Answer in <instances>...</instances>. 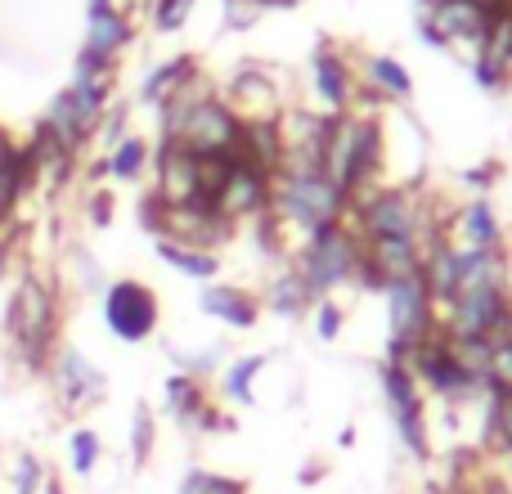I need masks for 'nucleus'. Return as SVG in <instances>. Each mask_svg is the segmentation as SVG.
<instances>
[{
	"label": "nucleus",
	"mask_w": 512,
	"mask_h": 494,
	"mask_svg": "<svg viewBox=\"0 0 512 494\" xmlns=\"http://www.w3.org/2000/svg\"><path fill=\"white\" fill-rule=\"evenodd\" d=\"M346 225L360 239H414L427 247L445 230V216L436 212L432 194L423 185H391L387 180L364 198H355Z\"/></svg>",
	"instance_id": "nucleus-2"
},
{
	"label": "nucleus",
	"mask_w": 512,
	"mask_h": 494,
	"mask_svg": "<svg viewBox=\"0 0 512 494\" xmlns=\"http://www.w3.org/2000/svg\"><path fill=\"white\" fill-rule=\"evenodd\" d=\"M495 14H499L495 0H418L414 27L427 50L459 54L463 63H472V54H477L481 36L490 32Z\"/></svg>",
	"instance_id": "nucleus-6"
},
{
	"label": "nucleus",
	"mask_w": 512,
	"mask_h": 494,
	"mask_svg": "<svg viewBox=\"0 0 512 494\" xmlns=\"http://www.w3.org/2000/svg\"><path fill=\"white\" fill-rule=\"evenodd\" d=\"M140 225L162 243H180V247H198V252H216L234 243V225L225 216H216L207 203H189V207H162L153 194L140 198Z\"/></svg>",
	"instance_id": "nucleus-9"
},
{
	"label": "nucleus",
	"mask_w": 512,
	"mask_h": 494,
	"mask_svg": "<svg viewBox=\"0 0 512 494\" xmlns=\"http://www.w3.org/2000/svg\"><path fill=\"white\" fill-rule=\"evenodd\" d=\"M176 494H248V481L225 477V472H212V468H189L185 477H180Z\"/></svg>",
	"instance_id": "nucleus-35"
},
{
	"label": "nucleus",
	"mask_w": 512,
	"mask_h": 494,
	"mask_svg": "<svg viewBox=\"0 0 512 494\" xmlns=\"http://www.w3.org/2000/svg\"><path fill=\"white\" fill-rule=\"evenodd\" d=\"M63 324V288L45 274L27 270L5 301V337L27 369H45L50 351L59 346Z\"/></svg>",
	"instance_id": "nucleus-3"
},
{
	"label": "nucleus",
	"mask_w": 512,
	"mask_h": 494,
	"mask_svg": "<svg viewBox=\"0 0 512 494\" xmlns=\"http://www.w3.org/2000/svg\"><path fill=\"white\" fill-rule=\"evenodd\" d=\"M261 310H270V315H279V319H288V324H297V319H306L310 310H315V297H310V288L301 283V274L292 270V265H283V270L274 274L270 283H265Z\"/></svg>",
	"instance_id": "nucleus-25"
},
{
	"label": "nucleus",
	"mask_w": 512,
	"mask_h": 494,
	"mask_svg": "<svg viewBox=\"0 0 512 494\" xmlns=\"http://www.w3.org/2000/svg\"><path fill=\"white\" fill-rule=\"evenodd\" d=\"M490 180H495V162H490V167H481V171H463V185L477 189V198H481V189H486Z\"/></svg>",
	"instance_id": "nucleus-41"
},
{
	"label": "nucleus",
	"mask_w": 512,
	"mask_h": 494,
	"mask_svg": "<svg viewBox=\"0 0 512 494\" xmlns=\"http://www.w3.org/2000/svg\"><path fill=\"white\" fill-rule=\"evenodd\" d=\"M131 45H135V18L117 14V9H86V36H81V50L117 63Z\"/></svg>",
	"instance_id": "nucleus-24"
},
{
	"label": "nucleus",
	"mask_w": 512,
	"mask_h": 494,
	"mask_svg": "<svg viewBox=\"0 0 512 494\" xmlns=\"http://www.w3.org/2000/svg\"><path fill=\"white\" fill-rule=\"evenodd\" d=\"M153 198L162 207H189V203H207L203 189V158L180 144L158 140L153 149Z\"/></svg>",
	"instance_id": "nucleus-17"
},
{
	"label": "nucleus",
	"mask_w": 512,
	"mask_h": 494,
	"mask_svg": "<svg viewBox=\"0 0 512 494\" xmlns=\"http://www.w3.org/2000/svg\"><path fill=\"white\" fill-rule=\"evenodd\" d=\"M265 364H270V355H234V360H225V369L216 373V387H221V396L230 400V405H252L256 400V378L265 373Z\"/></svg>",
	"instance_id": "nucleus-30"
},
{
	"label": "nucleus",
	"mask_w": 512,
	"mask_h": 494,
	"mask_svg": "<svg viewBox=\"0 0 512 494\" xmlns=\"http://www.w3.org/2000/svg\"><path fill=\"white\" fill-rule=\"evenodd\" d=\"M99 310H104V328L122 346H140L149 337H158L162 324V301L149 283L140 279H108V288L99 292Z\"/></svg>",
	"instance_id": "nucleus-12"
},
{
	"label": "nucleus",
	"mask_w": 512,
	"mask_h": 494,
	"mask_svg": "<svg viewBox=\"0 0 512 494\" xmlns=\"http://www.w3.org/2000/svg\"><path fill=\"white\" fill-rule=\"evenodd\" d=\"M355 72H360V86L369 90L373 99H382L387 108L414 99V72H409L396 54H360Z\"/></svg>",
	"instance_id": "nucleus-23"
},
{
	"label": "nucleus",
	"mask_w": 512,
	"mask_h": 494,
	"mask_svg": "<svg viewBox=\"0 0 512 494\" xmlns=\"http://www.w3.org/2000/svg\"><path fill=\"white\" fill-rule=\"evenodd\" d=\"M382 297H387V333H391L387 351H405V346L436 333V301H432V292H427L423 274L387 288Z\"/></svg>",
	"instance_id": "nucleus-15"
},
{
	"label": "nucleus",
	"mask_w": 512,
	"mask_h": 494,
	"mask_svg": "<svg viewBox=\"0 0 512 494\" xmlns=\"http://www.w3.org/2000/svg\"><path fill=\"white\" fill-rule=\"evenodd\" d=\"M194 5L198 0H149V5H144V18H149V27L158 36H176L180 27H189Z\"/></svg>",
	"instance_id": "nucleus-33"
},
{
	"label": "nucleus",
	"mask_w": 512,
	"mask_h": 494,
	"mask_svg": "<svg viewBox=\"0 0 512 494\" xmlns=\"http://www.w3.org/2000/svg\"><path fill=\"white\" fill-rule=\"evenodd\" d=\"M162 400H167V414L176 418L185 432H194L198 427V418L207 414V391H203V382L198 378H189V373H171L167 378V387H162Z\"/></svg>",
	"instance_id": "nucleus-27"
},
{
	"label": "nucleus",
	"mask_w": 512,
	"mask_h": 494,
	"mask_svg": "<svg viewBox=\"0 0 512 494\" xmlns=\"http://www.w3.org/2000/svg\"><path fill=\"white\" fill-rule=\"evenodd\" d=\"M99 459H104V441H99L95 427H77V432L68 436V463H72V477H95Z\"/></svg>",
	"instance_id": "nucleus-32"
},
{
	"label": "nucleus",
	"mask_w": 512,
	"mask_h": 494,
	"mask_svg": "<svg viewBox=\"0 0 512 494\" xmlns=\"http://www.w3.org/2000/svg\"><path fill=\"white\" fill-rule=\"evenodd\" d=\"M131 441H135V463H144V459H149V450H153V409H149V405L135 409V432H131Z\"/></svg>",
	"instance_id": "nucleus-39"
},
{
	"label": "nucleus",
	"mask_w": 512,
	"mask_h": 494,
	"mask_svg": "<svg viewBox=\"0 0 512 494\" xmlns=\"http://www.w3.org/2000/svg\"><path fill=\"white\" fill-rule=\"evenodd\" d=\"M194 72H203V68H198L194 54H171V59L153 63V68L144 72V81H140V104L162 108L180 86H185L189 77H194Z\"/></svg>",
	"instance_id": "nucleus-26"
},
{
	"label": "nucleus",
	"mask_w": 512,
	"mask_h": 494,
	"mask_svg": "<svg viewBox=\"0 0 512 494\" xmlns=\"http://www.w3.org/2000/svg\"><path fill=\"white\" fill-rule=\"evenodd\" d=\"M243 135V122L230 113L221 95L203 99V104L185 108V113H158V140L180 144V149L198 153V158H234V144Z\"/></svg>",
	"instance_id": "nucleus-8"
},
{
	"label": "nucleus",
	"mask_w": 512,
	"mask_h": 494,
	"mask_svg": "<svg viewBox=\"0 0 512 494\" xmlns=\"http://www.w3.org/2000/svg\"><path fill=\"white\" fill-rule=\"evenodd\" d=\"M468 72L477 81V90H486V95H499V90L512 86V9L495 14L490 32L481 36L477 54H472Z\"/></svg>",
	"instance_id": "nucleus-20"
},
{
	"label": "nucleus",
	"mask_w": 512,
	"mask_h": 494,
	"mask_svg": "<svg viewBox=\"0 0 512 494\" xmlns=\"http://www.w3.org/2000/svg\"><path fill=\"white\" fill-rule=\"evenodd\" d=\"M68 270H72V283H77L86 297H99V292L108 288L104 270H99V261L90 256V247H72L68 252Z\"/></svg>",
	"instance_id": "nucleus-36"
},
{
	"label": "nucleus",
	"mask_w": 512,
	"mask_h": 494,
	"mask_svg": "<svg viewBox=\"0 0 512 494\" xmlns=\"http://www.w3.org/2000/svg\"><path fill=\"white\" fill-rule=\"evenodd\" d=\"M445 239L463 252H486V247H504V221H499L495 203L486 194L468 198L463 207H454L445 216Z\"/></svg>",
	"instance_id": "nucleus-21"
},
{
	"label": "nucleus",
	"mask_w": 512,
	"mask_h": 494,
	"mask_svg": "<svg viewBox=\"0 0 512 494\" xmlns=\"http://www.w3.org/2000/svg\"><path fill=\"white\" fill-rule=\"evenodd\" d=\"M378 387H382V400H387L391 423H396L400 450H405L409 459L427 463L432 459V432H427V405H423V387L414 382V373H405L396 360H382Z\"/></svg>",
	"instance_id": "nucleus-11"
},
{
	"label": "nucleus",
	"mask_w": 512,
	"mask_h": 494,
	"mask_svg": "<svg viewBox=\"0 0 512 494\" xmlns=\"http://www.w3.org/2000/svg\"><path fill=\"white\" fill-rule=\"evenodd\" d=\"M108 104H113V90L104 86H86V81H68L59 95H50V104L36 117V135L50 144H59L63 153L77 158L90 140H95L99 122H104Z\"/></svg>",
	"instance_id": "nucleus-7"
},
{
	"label": "nucleus",
	"mask_w": 512,
	"mask_h": 494,
	"mask_svg": "<svg viewBox=\"0 0 512 494\" xmlns=\"http://www.w3.org/2000/svg\"><path fill=\"white\" fill-rule=\"evenodd\" d=\"M171 351V360H176V369L180 373H189V378H216V373L225 369V360H230V346L225 342H216V346H207V351H189V355H180L176 346H167Z\"/></svg>",
	"instance_id": "nucleus-34"
},
{
	"label": "nucleus",
	"mask_w": 512,
	"mask_h": 494,
	"mask_svg": "<svg viewBox=\"0 0 512 494\" xmlns=\"http://www.w3.org/2000/svg\"><path fill=\"white\" fill-rule=\"evenodd\" d=\"M279 77H283L279 68L243 63V68L230 72V81H221V99L230 104V113L239 117V122H274V117L292 104Z\"/></svg>",
	"instance_id": "nucleus-13"
},
{
	"label": "nucleus",
	"mask_w": 512,
	"mask_h": 494,
	"mask_svg": "<svg viewBox=\"0 0 512 494\" xmlns=\"http://www.w3.org/2000/svg\"><path fill=\"white\" fill-rule=\"evenodd\" d=\"M342 324H346V310L337 306L333 297L315 301V337L319 342H337V337H342Z\"/></svg>",
	"instance_id": "nucleus-38"
},
{
	"label": "nucleus",
	"mask_w": 512,
	"mask_h": 494,
	"mask_svg": "<svg viewBox=\"0 0 512 494\" xmlns=\"http://www.w3.org/2000/svg\"><path fill=\"white\" fill-rule=\"evenodd\" d=\"M319 171L355 198L387 185V126L382 113H333Z\"/></svg>",
	"instance_id": "nucleus-1"
},
{
	"label": "nucleus",
	"mask_w": 512,
	"mask_h": 494,
	"mask_svg": "<svg viewBox=\"0 0 512 494\" xmlns=\"http://www.w3.org/2000/svg\"><path fill=\"white\" fill-rule=\"evenodd\" d=\"M198 310L225 328H239V333H248V328L261 324V297H256L252 288H239V283H221V279L203 283Z\"/></svg>",
	"instance_id": "nucleus-22"
},
{
	"label": "nucleus",
	"mask_w": 512,
	"mask_h": 494,
	"mask_svg": "<svg viewBox=\"0 0 512 494\" xmlns=\"http://www.w3.org/2000/svg\"><path fill=\"white\" fill-rule=\"evenodd\" d=\"M99 158H104V176L113 180V185H135V180H144V171H149L153 149L140 135H126V140H117L113 149L99 153Z\"/></svg>",
	"instance_id": "nucleus-28"
},
{
	"label": "nucleus",
	"mask_w": 512,
	"mask_h": 494,
	"mask_svg": "<svg viewBox=\"0 0 512 494\" xmlns=\"http://www.w3.org/2000/svg\"><path fill=\"white\" fill-rule=\"evenodd\" d=\"M270 216L274 225L297 239L324 230V225H342L351 216V194L337 189L328 176H274V194H270Z\"/></svg>",
	"instance_id": "nucleus-4"
},
{
	"label": "nucleus",
	"mask_w": 512,
	"mask_h": 494,
	"mask_svg": "<svg viewBox=\"0 0 512 494\" xmlns=\"http://www.w3.org/2000/svg\"><path fill=\"white\" fill-rule=\"evenodd\" d=\"M270 194H274L270 171L230 158V167H225L221 185H216V194H212V203L207 207H212L216 216H225V221L239 230V225H252V221H261V216L270 212Z\"/></svg>",
	"instance_id": "nucleus-14"
},
{
	"label": "nucleus",
	"mask_w": 512,
	"mask_h": 494,
	"mask_svg": "<svg viewBox=\"0 0 512 494\" xmlns=\"http://www.w3.org/2000/svg\"><path fill=\"white\" fill-rule=\"evenodd\" d=\"M310 90L319 99V113H351L355 95H360V72H355L351 54L337 50L333 41H319L310 54Z\"/></svg>",
	"instance_id": "nucleus-19"
},
{
	"label": "nucleus",
	"mask_w": 512,
	"mask_h": 494,
	"mask_svg": "<svg viewBox=\"0 0 512 494\" xmlns=\"http://www.w3.org/2000/svg\"><path fill=\"white\" fill-rule=\"evenodd\" d=\"M423 274V243L414 239H360V274L355 283L369 292H387Z\"/></svg>",
	"instance_id": "nucleus-16"
},
{
	"label": "nucleus",
	"mask_w": 512,
	"mask_h": 494,
	"mask_svg": "<svg viewBox=\"0 0 512 494\" xmlns=\"http://www.w3.org/2000/svg\"><path fill=\"white\" fill-rule=\"evenodd\" d=\"M86 221L99 225V230L113 221V189H90V198H86Z\"/></svg>",
	"instance_id": "nucleus-40"
},
{
	"label": "nucleus",
	"mask_w": 512,
	"mask_h": 494,
	"mask_svg": "<svg viewBox=\"0 0 512 494\" xmlns=\"http://www.w3.org/2000/svg\"><path fill=\"white\" fill-rule=\"evenodd\" d=\"M477 494H512V481H504V477H486Z\"/></svg>",
	"instance_id": "nucleus-42"
},
{
	"label": "nucleus",
	"mask_w": 512,
	"mask_h": 494,
	"mask_svg": "<svg viewBox=\"0 0 512 494\" xmlns=\"http://www.w3.org/2000/svg\"><path fill=\"white\" fill-rule=\"evenodd\" d=\"M508 342H512V333H508Z\"/></svg>",
	"instance_id": "nucleus-43"
},
{
	"label": "nucleus",
	"mask_w": 512,
	"mask_h": 494,
	"mask_svg": "<svg viewBox=\"0 0 512 494\" xmlns=\"http://www.w3.org/2000/svg\"><path fill=\"white\" fill-rule=\"evenodd\" d=\"M486 387L490 391H512V342H490V364H486Z\"/></svg>",
	"instance_id": "nucleus-37"
},
{
	"label": "nucleus",
	"mask_w": 512,
	"mask_h": 494,
	"mask_svg": "<svg viewBox=\"0 0 512 494\" xmlns=\"http://www.w3.org/2000/svg\"><path fill=\"white\" fill-rule=\"evenodd\" d=\"M436 328L445 337H481L504 342L512 333V288H477L459 292L445 306H436Z\"/></svg>",
	"instance_id": "nucleus-10"
},
{
	"label": "nucleus",
	"mask_w": 512,
	"mask_h": 494,
	"mask_svg": "<svg viewBox=\"0 0 512 494\" xmlns=\"http://www.w3.org/2000/svg\"><path fill=\"white\" fill-rule=\"evenodd\" d=\"M45 373H50V382H54V391H59L63 409H72V414L95 409L99 400L108 396V378L95 369V360H86V355H81L77 346H68V342H59L50 351Z\"/></svg>",
	"instance_id": "nucleus-18"
},
{
	"label": "nucleus",
	"mask_w": 512,
	"mask_h": 494,
	"mask_svg": "<svg viewBox=\"0 0 512 494\" xmlns=\"http://www.w3.org/2000/svg\"><path fill=\"white\" fill-rule=\"evenodd\" d=\"M153 252H158V261H167L176 274H185V279L194 283H216L225 270V261L216 252H198V247H180V243H162L153 239Z\"/></svg>",
	"instance_id": "nucleus-29"
},
{
	"label": "nucleus",
	"mask_w": 512,
	"mask_h": 494,
	"mask_svg": "<svg viewBox=\"0 0 512 494\" xmlns=\"http://www.w3.org/2000/svg\"><path fill=\"white\" fill-rule=\"evenodd\" d=\"M288 265L301 274V283L310 288V297L324 301L337 288L355 283L360 274V234L351 225H324V230L306 234L297 247L288 252Z\"/></svg>",
	"instance_id": "nucleus-5"
},
{
	"label": "nucleus",
	"mask_w": 512,
	"mask_h": 494,
	"mask_svg": "<svg viewBox=\"0 0 512 494\" xmlns=\"http://www.w3.org/2000/svg\"><path fill=\"white\" fill-rule=\"evenodd\" d=\"M486 450L504 454L512 463V391H490L486 396V427H481Z\"/></svg>",
	"instance_id": "nucleus-31"
}]
</instances>
